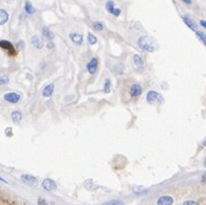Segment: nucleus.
Here are the masks:
<instances>
[{
	"mask_svg": "<svg viewBox=\"0 0 206 205\" xmlns=\"http://www.w3.org/2000/svg\"><path fill=\"white\" fill-rule=\"evenodd\" d=\"M138 46L142 50L148 51V53H153L156 49V44H155L154 39L150 38V37H141V38H139Z\"/></svg>",
	"mask_w": 206,
	"mask_h": 205,
	"instance_id": "obj_1",
	"label": "nucleus"
},
{
	"mask_svg": "<svg viewBox=\"0 0 206 205\" xmlns=\"http://www.w3.org/2000/svg\"><path fill=\"white\" fill-rule=\"evenodd\" d=\"M0 48H3V50H6L10 56H15L16 55V49L14 48L9 41L7 40H0Z\"/></svg>",
	"mask_w": 206,
	"mask_h": 205,
	"instance_id": "obj_2",
	"label": "nucleus"
},
{
	"mask_svg": "<svg viewBox=\"0 0 206 205\" xmlns=\"http://www.w3.org/2000/svg\"><path fill=\"white\" fill-rule=\"evenodd\" d=\"M98 65H99V60H98L97 57H94V58H91L87 64V69L88 72L90 73V74H95V73L97 72L98 69Z\"/></svg>",
	"mask_w": 206,
	"mask_h": 205,
	"instance_id": "obj_3",
	"label": "nucleus"
},
{
	"mask_svg": "<svg viewBox=\"0 0 206 205\" xmlns=\"http://www.w3.org/2000/svg\"><path fill=\"white\" fill-rule=\"evenodd\" d=\"M21 180H22V182H24L25 185H28V186H37L38 185V179L31 174H22Z\"/></svg>",
	"mask_w": 206,
	"mask_h": 205,
	"instance_id": "obj_4",
	"label": "nucleus"
},
{
	"mask_svg": "<svg viewBox=\"0 0 206 205\" xmlns=\"http://www.w3.org/2000/svg\"><path fill=\"white\" fill-rule=\"evenodd\" d=\"M3 99L8 101V103H10V104H16L21 99V95L17 94V92H7L6 95L3 96Z\"/></svg>",
	"mask_w": 206,
	"mask_h": 205,
	"instance_id": "obj_5",
	"label": "nucleus"
},
{
	"mask_svg": "<svg viewBox=\"0 0 206 205\" xmlns=\"http://www.w3.org/2000/svg\"><path fill=\"white\" fill-rule=\"evenodd\" d=\"M142 94V87L140 85H138V83H134L132 85L131 88H130V96L132 98H137Z\"/></svg>",
	"mask_w": 206,
	"mask_h": 205,
	"instance_id": "obj_6",
	"label": "nucleus"
},
{
	"mask_svg": "<svg viewBox=\"0 0 206 205\" xmlns=\"http://www.w3.org/2000/svg\"><path fill=\"white\" fill-rule=\"evenodd\" d=\"M42 187H44L46 190H48V192H53V190H56V188H57L55 181H54V180H51V179H44V181H42Z\"/></svg>",
	"mask_w": 206,
	"mask_h": 205,
	"instance_id": "obj_7",
	"label": "nucleus"
},
{
	"mask_svg": "<svg viewBox=\"0 0 206 205\" xmlns=\"http://www.w3.org/2000/svg\"><path fill=\"white\" fill-rule=\"evenodd\" d=\"M133 64L138 71H142V69H144L145 63H144L142 57H141L140 55H134L133 56Z\"/></svg>",
	"mask_w": 206,
	"mask_h": 205,
	"instance_id": "obj_8",
	"label": "nucleus"
},
{
	"mask_svg": "<svg viewBox=\"0 0 206 205\" xmlns=\"http://www.w3.org/2000/svg\"><path fill=\"white\" fill-rule=\"evenodd\" d=\"M146 99H147L148 103L154 104V103H156V101L159 99V94L158 92H156V91H154V90H150V91L147 92Z\"/></svg>",
	"mask_w": 206,
	"mask_h": 205,
	"instance_id": "obj_9",
	"label": "nucleus"
},
{
	"mask_svg": "<svg viewBox=\"0 0 206 205\" xmlns=\"http://www.w3.org/2000/svg\"><path fill=\"white\" fill-rule=\"evenodd\" d=\"M182 19H183V22H184V24L188 26L189 28H191L193 31H195L196 32L197 31V25H196V23L193 21V19L189 17V16H187V15H183L182 16Z\"/></svg>",
	"mask_w": 206,
	"mask_h": 205,
	"instance_id": "obj_10",
	"label": "nucleus"
},
{
	"mask_svg": "<svg viewBox=\"0 0 206 205\" xmlns=\"http://www.w3.org/2000/svg\"><path fill=\"white\" fill-rule=\"evenodd\" d=\"M173 204V198L171 196H162L157 199V205H172Z\"/></svg>",
	"mask_w": 206,
	"mask_h": 205,
	"instance_id": "obj_11",
	"label": "nucleus"
},
{
	"mask_svg": "<svg viewBox=\"0 0 206 205\" xmlns=\"http://www.w3.org/2000/svg\"><path fill=\"white\" fill-rule=\"evenodd\" d=\"M70 39L72 40L73 44H78V46L82 44V42H83V37L81 34H79V33H71L70 34Z\"/></svg>",
	"mask_w": 206,
	"mask_h": 205,
	"instance_id": "obj_12",
	"label": "nucleus"
},
{
	"mask_svg": "<svg viewBox=\"0 0 206 205\" xmlns=\"http://www.w3.org/2000/svg\"><path fill=\"white\" fill-rule=\"evenodd\" d=\"M54 85H47L42 90V96L44 97H51V95L54 94Z\"/></svg>",
	"mask_w": 206,
	"mask_h": 205,
	"instance_id": "obj_13",
	"label": "nucleus"
},
{
	"mask_svg": "<svg viewBox=\"0 0 206 205\" xmlns=\"http://www.w3.org/2000/svg\"><path fill=\"white\" fill-rule=\"evenodd\" d=\"M12 120L14 123L18 124L22 121V113L19 110H13L12 112Z\"/></svg>",
	"mask_w": 206,
	"mask_h": 205,
	"instance_id": "obj_14",
	"label": "nucleus"
},
{
	"mask_svg": "<svg viewBox=\"0 0 206 205\" xmlns=\"http://www.w3.org/2000/svg\"><path fill=\"white\" fill-rule=\"evenodd\" d=\"M32 44H33L37 49H41V48L44 47V42H42V40H41L39 37H37V35H34V37L32 38Z\"/></svg>",
	"mask_w": 206,
	"mask_h": 205,
	"instance_id": "obj_15",
	"label": "nucleus"
},
{
	"mask_svg": "<svg viewBox=\"0 0 206 205\" xmlns=\"http://www.w3.org/2000/svg\"><path fill=\"white\" fill-rule=\"evenodd\" d=\"M9 18V16H8V13H7L5 9H0V25H3L5 23H7Z\"/></svg>",
	"mask_w": 206,
	"mask_h": 205,
	"instance_id": "obj_16",
	"label": "nucleus"
},
{
	"mask_svg": "<svg viewBox=\"0 0 206 205\" xmlns=\"http://www.w3.org/2000/svg\"><path fill=\"white\" fill-rule=\"evenodd\" d=\"M42 33H44V37H46V38H47L48 40H50V41L53 40L54 37H55V35H54L53 32L50 31V30H49V28H42Z\"/></svg>",
	"mask_w": 206,
	"mask_h": 205,
	"instance_id": "obj_17",
	"label": "nucleus"
},
{
	"mask_svg": "<svg viewBox=\"0 0 206 205\" xmlns=\"http://www.w3.org/2000/svg\"><path fill=\"white\" fill-rule=\"evenodd\" d=\"M24 8H25V12H26L28 14H30V15H31V14H34L35 13L34 7L32 6L31 3H28V1H26V3H25Z\"/></svg>",
	"mask_w": 206,
	"mask_h": 205,
	"instance_id": "obj_18",
	"label": "nucleus"
},
{
	"mask_svg": "<svg viewBox=\"0 0 206 205\" xmlns=\"http://www.w3.org/2000/svg\"><path fill=\"white\" fill-rule=\"evenodd\" d=\"M196 35L198 37V39H199V40L202 41V42H203V44L206 46V34H205V33L197 30V31H196Z\"/></svg>",
	"mask_w": 206,
	"mask_h": 205,
	"instance_id": "obj_19",
	"label": "nucleus"
},
{
	"mask_svg": "<svg viewBox=\"0 0 206 205\" xmlns=\"http://www.w3.org/2000/svg\"><path fill=\"white\" fill-rule=\"evenodd\" d=\"M92 28L96 30V31H103L104 28V24L101 22H99V21H97V22H94L92 23Z\"/></svg>",
	"mask_w": 206,
	"mask_h": 205,
	"instance_id": "obj_20",
	"label": "nucleus"
},
{
	"mask_svg": "<svg viewBox=\"0 0 206 205\" xmlns=\"http://www.w3.org/2000/svg\"><path fill=\"white\" fill-rule=\"evenodd\" d=\"M88 42L94 46V44H97V38L92 33H88Z\"/></svg>",
	"mask_w": 206,
	"mask_h": 205,
	"instance_id": "obj_21",
	"label": "nucleus"
},
{
	"mask_svg": "<svg viewBox=\"0 0 206 205\" xmlns=\"http://www.w3.org/2000/svg\"><path fill=\"white\" fill-rule=\"evenodd\" d=\"M9 82V78L5 74H0V85H5Z\"/></svg>",
	"mask_w": 206,
	"mask_h": 205,
	"instance_id": "obj_22",
	"label": "nucleus"
},
{
	"mask_svg": "<svg viewBox=\"0 0 206 205\" xmlns=\"http://www.w3.org/2000/svg\"><path fill=\"white\" fill-rule=\"evenodd\" d=\"M109 91H111V80L106 79L105 80V85H104V92L108 94Z\"/></svg>",
	"mask_w": 206,
	"mask_h": 205,
	"instance_id": "obj_23",
	"label": "nucleus"
},
{
	"mask_svg": "<svg viewBox=\"0 0 206 205\" xmlns=\"http://www.w3.org/2000/svg\"><path fill=\"white\" fill-rule=\"evenodd\" d=\"M104 205H124V203L120 201V199H113V201H109V202H106Z\"/></svg>",
	"mask_w": 206,
	"mask_h": 205,
	"instance_id": "obj_24",
	"label": "nucleus"
},
{
	"mask_svg": "<svg viewBox=\"0 0 206 205\" xmlns=\"http://www.w3.org/2000/svg\"><path fill=\"white\" fill-rule=\"evenodd\" d=\"M114 8H115V7H114V3H113L112 0H108L106 3V9L108 10L109 13H112Z\"/></svg>",
	"mask_w": 206,
	"mask_h": 205,
	"instance_id": "obj_25",
	"label": "nucleus"
},
{
	"mask_svg": "<svg viewBox=\"0 0 206 205\" xmlns=\"http://www.w3.org/2000/svg\"><path fill=\"white\" fill-rule=\"evenodd\" d=\"M111 14H113L114 16H120V14H121V9H119V8H114Z\"/></svg>",
	"mask_w": 206,
	"mask_h": 205,
	"instance_id": "obj_26",
	"label": "nucleus"
},
{
	"mask_svg": "<svg viewBox=\"0 0 206 205\" xmlns=\"http://www.w3.org/2000/svg\"><path fill=\"white\" fill-rule=\"evenodd\" d=\"M182 205H199V204L197 202H195V201H186Z\"/></svg>",
	"mask_w": 206,
	"mask_h": 205,
	"instance_id": "obj_27",
	"label": "nucleus"
},
{
	"mask_svg": "<svg viewBox=\"0 0 206 205\" xmlns=\"http://www.w3.org/2000/svg\"><path fill=\"white\" fill-rule=\"evenodd\" d=\"M6 136H8V137H12L13 136L12 128H7V129H6Z\"/></svg>",
	"mask_w": 206,
	"mask_h": 205,
	"instance_id": "obj_28",
	"label": "nucleus"
},
{
	"mask_svg": "<svg viewBox=\"0 0 206 205\" xmlns=\"http://www.w3.org/2000/svg\"><path fill=\"white\" fill-rule=\"evenodd\" d=\"M54 47H55V44H54L51 41L47 44V48H48V49H54Z\"/></svg>",
	"mask_w": 206,
	"mask_h": 205,
	"instance_id": "obj_29",
	"label": "nucleus"
},
{
	"mask_svg": "<svg viewBox=\"0 0 206 205\" xmlns=\"http://www.w3.org/2000/svg\"><path fill=\"white\" fill-rule=\"evenodd\" d=\"M23 47H24V42H23V41H18V44H17V48H18V49H22Z\"/></svg>",
	"mask_w": 206,
	"mask_h": 205,
	"instance_id": "obj_30",
	"label": "nucleus"
},
{
	"mask_svg": "<svg viewBox=\"0 0 206 205\" xmlns=\"http://www.w3.org/2000/svg\"><path fill=\"white\" fill-rule=\"evenodd\" d=\"M200 25L203 26V28H206V21H204V19H200Z\"/></svg>",
	"mask_w": 206,
	"mask_h": 205,
	"instance_id": "obj_31",
	"label": "nucleus"
},
{
	"mask_svg": "<svg viewBox=\"0 0 206 205\" xmlns=\"http://www.w3.org/2000/svg\"><path fill=\"white\" fill-rule=\"evenodd\" d=\"M182 1H183L184 3H187V5H190L191 3V0H182Z\"/></svg>",
	"mask_w": 206,
	"mask_h": 205,
	"instance_id": "obj_32",
	"label": "nucleus"
},
{
	"mask_svg": "<svg viewBox=\"0 0 206 205\" xmlns=\"http://www.w3.org/2000/svg\"><path fill=\"white\" fill-rule=\"evenodd\" d=\"M0 181H3V182H5V183H6V182H7L6 180L3 179V178H1V177H0Z\"/></svg>",
	"mask_w": 206,
	"mask_h": 205,
	"instance_id": "obj_33",
	"label": "nucleus"
},
{
	"mask_svg": "<svg viewBox=\"0 0 206 205\" xmlns=\"http://www.w3.org/2000/svg\"><path fill=\"white\" fill-rule=\"evenodd\" d=\"M203 145H204V146H206V138L204 139V141H203Z\"/></svg>",
	"mask_w": 206,
	"mask_h": 205,
	"instance_id": "obj_34",
	"label": "nucleus"
},
{
	"mask_svg": "<svg viewBox=\"0 0 206 205\" xmlns=\"http://www.w3.org/2000/svg\"><path fill=\"white\" fill-rule=\"evenodd\" d=\"M204 165H205V167H206V157H205V161H204Z\"/></svg>",
	"mask_w": 206,
	"mask_h": 205,
	"instance_id": "obj_35",
	"label": "nucleus"
},
{
	"mask_svg": "<svg viewBox=\"0 0 206 205\" xmlns=\"http://www.w3.org/2000/svg\"><path fill=\"white\" fill-rule=\"evenodd\" d=\"M7 1H12V0H7Z\"/></svg>",
	"mask_w": 206,
	"mask_h": 205,
	"instance_id": "obj_36",
	"label": "nucleus"
}]
</instances>
